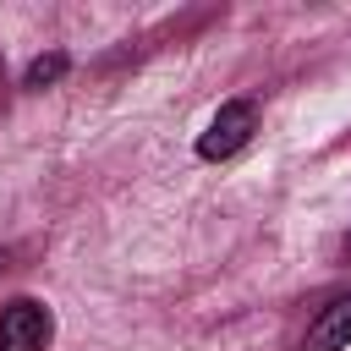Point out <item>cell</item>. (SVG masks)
<instances>
[{
	"mask_svg": "<svg viewBox=\"0 0 351 351\" xmlns=\"http://www.w3.org/2000/svg\"><path fill=\"white\" fill-rule=\"evenodd\" d=\"M252 126H258L252 99H230V104H219V115H214L208 132L197 137V154H203V159H230V154L252 137Z\"/></svg>",
	"mask_w": 351,
	"mask_h": 351,
	"instance_id": "7a4b0ae2",
	"label": "cell"
},
{
	"mask_svg": "<svg viewBox=\"0 0 351 351\" xmlns=\"http://www.w3.org/2000/svg\"><path fill=\"white\" fill-rule=\"evenodd\" d=\"M60 71H66V55H38V60L22 71V82H27V88H44V82H55Z\"/></svg>",
	"mask_w": 351,
	"mask_h": 351,
	"instance_id": "277c9868",
	"label": "cell"
},
{
	"mask_svg": "<svg viewBox=\"0 0 351 351\" xmlns=\"http://www.w3.org/2000/svg\"><path fill=\"white\" fill-rule=\"evenodd\" d=\"M0 269H5V247H0Z\"/></svg>",
	"mask_w": 351,
	"mask_h": 351,
	"instance_id": "5b68a950",
	"label": "cell"
},
{
	"mask_svg": "<svg viewBox=\"0 0 351 351\" xmlns=\"http://www.w3.org/2000/svg\"><path fill=\"white\" fill-rule=\"evenodd\" d=\"M346 346H351V291H346V296H335V302L313 318V329H307L302 351H346Z\"/></svg>",
	"mask_w": 351,
	"mask_h": 351,
	"instance_id": "3957f363",
	"label": "cell"
},
{
	"mask_svg": "<svg viewBox=\"0 0 351 351\" xmlns=\"http://www.w3.org/2000/svg\"><path fill=\"white\" fill-rule=\"evenodd\" d=\"M346 247H351V236H346Z\"/></svg>",
	"mask_w": 351,
	"mask_h": 351,
	"instance_id": "8992f818",
	"label": "cell"
},
{
	"mask_svg": "<svg viewBox=\"0 0 351 351\" xmlns=\"http://www.w3.org/2000/svg\"><path fill=\"white\" fill-rule=\"evenodd\" d=\"M55 335L49 324V307L33 302V296H16L0 307V351H44Z\"/></svg>",
	"mask_w": 351,
	"mask_h": 351,
	"instance_id": "6da1fadb",
	"label": "cell"
}]
</instances>
